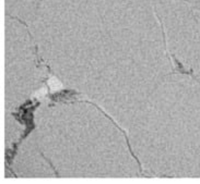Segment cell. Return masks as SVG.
I'll list each match as a JSON object with an SVG mask.
<instances>
[{
	"mask_svg": "<svg viewBox=\"0 0 200 184\" xmlns=\"http://www.w3.org/2000/svg\"><path fill=\"white\" fill-rule=\"evenodd\" d=\"M48 87L50 88L52 91H58V89H60V88L62 87V85L57 79L52 77V79L48 80Z\"/></svg>",
	"mask_w": 200,
	"mask_h": 184,
	"instance_id": "cell-1",
	"label": "cell"
},
{
	"mask_svg": "<svg viewBox=\"0 0 200 184\" xmlns=\"http://www.w3.org/2000/svg\"><path fill=\"white\" fill-rule=\"evenodd\" d=\"M46 93H47V88H45V87L44 88H40L38 92H36V94L34 95V96H35V97H43L45 94H46Z\"/></svg>",
	"mask_w": 200,
	"mask_h": 184,
	"instance_id": "cell-2",
	"label": "cell"
}]
</instances>
